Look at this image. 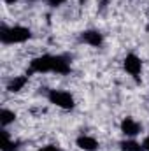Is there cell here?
I'll list each match as a JSON object with an SVG mask.
<instances>
[{
    "mask_svg": "<svg viewBox=\"0 0 149 151\" xmlns=\"http://www.w3.org/2000/svg\"><path fill=\"white\" fill-rule=\"evenodd\" d=\"M30 37H32V32L27 27L2 25V28H0V40L4 44H21V42H27Z\"/></svg>",
    "mask_w": 149,
    "mask_h": 151,
    "instance_id": "obj_1",
    "label": "cell"
},
{
    "mask_svg": "<svg viewBox=\"0 0 149 151\" xmlns=\"http://www.w3.org/2000/svg\"><path fill=\"white\" fill-rule=\"evenodd\" d=\"M47 99H49L51 104H54L56 107H62L65 111L74 109V106H75L74 97L69 91H63V90H49L47 91Z\"/></svg>",
    "mask_w": 149,
    "mask_h": 151,
    "instance_id": "obj_2",
    "label": "cell"
},
{
    "mask_svg": "<svg viewBox=\"0 0 149 151\" xmlns=\"http://www.w3.org/2000/svg\"><path fill=\"white\" fill-rule=\"evenodd\" d=\"M53 69H54V55H42L30 62V69H28L27 76H32L35 72H39V74L53 72Z\"/></svg>",
    "mask_w": 149,
    "mask_h": 151,
    "instance_id": "obj_3",
    "label": "cell"
},
{
    "mask_svg": "<svg viewBox=\"0 0 149 151\" xmlns=\"http://www.w3.org/2000/svg\"><path fill=\"white\" fill-rule=\"evenodd\" d=\"M123 65H125V70H126L128 74L133 76L135 79H139V76H140V72H142V60H140L135 53L126 55Z\"/></svg>",
    "mask_w": 149,
    "mask_h": 151,
    "instance_id": "obj_4",
    "label": "cell"
},
{
    "mask_svg": "<svg viewBox=\"0 0 149 151\" xmlns=\"http://www.w3.org/2000/svg\"><path fill=\"white\" fill-rule=\"evenodd\" d=\"M121 132L126 137H135L137 134H140V125L133 118H125L121 121Z\"/></svg>",
    "mask_w": 149,
    "mask_h": 151,
    "instance_id": "obj_5",
    "label": "cell"
},
{
    "mask_svg": "<svg viewBox=\"0 0 149 151\" xmlns=\"http://www.w3.org/2000/svg\"><path fill=\"white\" fill-rule=\"evenodd\" d=\"M81 40L93 46V47H100L102 42H104V37H102V34L98 30H86V32L81 34Z\"/></svg>",
    "mask_w": 149,
    "mask_h": 151,
    "instance_id": "obj_6",
    "label": "cell"
},
{
    "mask_svg": "<svg viewBox=\"0 0 149 151\" xmlns=\"http://www.w3.org/2000/svg\"><path fill=\"white\" fill-rule=\"evenodd\" d=\"M75 144H77L79 150H82V151H97L98 150V142L91 135H79L77 141H75Z\"/></svg>",
    "mask_w": 149,
    "mask_h": 151,
    "instance_id": "obj_7",
    "label": "cell"
},
{
    "mask_svg": "<svg viewBox=\"0 0 149 151\" xmlns=\"http://www.w3.org/2000/svg\"><path fill=\"white\" fill-rule=\"evenodd\" d=\"M0 150L2 151H18L19 150V142L18 141H12L9 132L4 128L2 130V142H0Z\"/></svg>",
    "mask_w": 149,
    "mask_h": 151,
    "instance_id": "obj_8",
    "label": "cell"
},
{
    "mask_svg": "<svg viewBox=\"0 0 149 151\" xmlns=\"http://www.w3.org/2000/svg\"><path fill=\"white\" fill-rule=\"evenodd\" d=\"M28 77H30V76H18V77L11 79V81H9V84H7V90H9V91H12V93L21 91V90L25 88V84L28 83Z\"/></svg>",
    "mask_w": 149,
    "mask_h": 151,
    "instance_id": "obj_9",
    "label": "cell"
},
{
    "mask_svg": "<svg viewBox=\"0 0 149 151\" xmlns=\"http://www.w3.org/2000/svg\"><path fill=\"white\" fill-rule=\"evenodd\" d=\"M119 148H121V151H144L142 144L137 142V141H133V139L121 141V142H119Z\"/></svg>",
    "mask_w": 149,
    "mask_h": 151,
    "instance_id": "obj_10",
    "label": "cell"
},
{
    "mask_svg": "<svg viewBox=\"0 0 149 151\" xmlns=\"http://www.w3.org/2000/svg\"><path fill=\"white\" fill-rule=\"evenodd\" d=\"M14 119H16V114L12 113V111H9V109H2V111H0V123H2L4 128H5L7 125L14 123Z\"/></svg>",
    "mask_w": 149,
    "mask_h": 151,
    "instance_id": "obj_11",
    "label": "cell"
},
{
    "mask_svg": "<svg viewBox=\"0 0 149 151\" xmlns=\"http://www.w3.org/2000/svg\"><path fill=\"white\" fill-rule=\"evenodd\" d=\"M39 151H62L58 146H54V144H47V146H42Z\"/></svg>",
    "mask_w": 149,
    "mask_h": 151,
    "instance_id": "obj_12",
    "label": "cell"
},
{
    "mask_svg": "<svg viewBox=\"0 0 149 151\" xmlns=\"http://www.w3.org/2000/svg\"><path fill=\"white\" fill-rule=\"evenodd\" d=\"M63 2H67V0H47V4H49L51 7H58V5H62Z\"/></svg>",
    "mask_w": 149,
    "mask_h": 151,
    "instance_id": "obj_13",
    "label": "cell"
},
{
    "mask_svg": "<svg viewBox=\"0 0 149 151\" xmlns=\"http://www.w3.org/2000/svg\"><path fill=\"white\" fill-rule=\"evenodd\" d=\"M142 148H144V151H149V135L142 141Z\"/></svg>",
    "mask_w": 149,
    "mask_h": 151,
    "instance_id": "obj_14",
    "label": "cell"
},
{
    "mask_svg": "<svg viewBox=\"0 0 149 151\" xmlns=\"http://www.w3.org/2000/svg\"><path fill=\"white\" fill-rule=\"evenodd\" d=\"M4 2H7V4H14V2H18V0H4Z\"/></svg>",
    "mask_w": 149,
    "mask_h": 151,
    "instance_id": "obj_15",
    "label": "cell"
}]
</instances>
